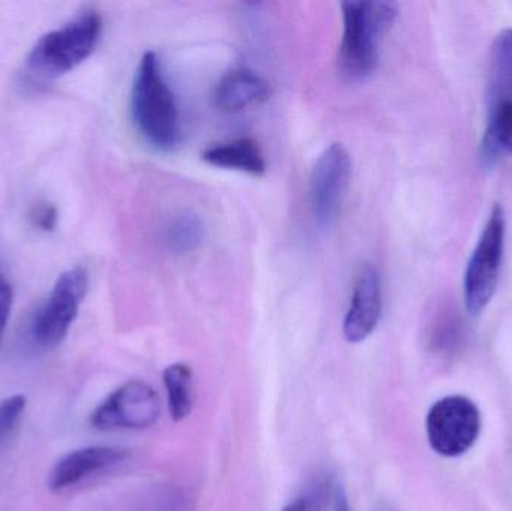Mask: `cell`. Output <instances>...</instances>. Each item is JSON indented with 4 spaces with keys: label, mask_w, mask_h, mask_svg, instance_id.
Here are the masks:
<instances>
[{
    "label": "cell",
    "mask_w": 512,
    "mask_h": 511,
    "mask_svg": "<svg viewBox=\"0 0 512 511\" xmlns=\"http://www.w3.org/2000/svg\"><path fill=\"white\" fill-rule=\"evenodd\" d=\"M268 83L248 68H236L227 72L216 86L213 99L224 113H240L252 105L261 104L268 98Z\"/></svg>",
    "instance_id": "8fae6325"
},
{
    "label": "cell",
    "mask_w": 512,
    "mask_h": 511,
    "mask_svg": "<svg viewBox=\"0 0 512 511\" xmlns=\"http://www.w3.org/2000/svg\"><path fill=\"white\" fill-rule=\"evenodd\" d=\"M204 222L191 210H180L165 221L162 239L173 254H191L200 248L204 239Z\"/></svg>",
    "instance_id": "9a60e30c"
},
{
    "label": "cell",
    "mask_w": 512,
    "mask_h": 511,
    "mask_svg": "<svg viewBox=\"0 0 512 511\" xmlns=\"http://www.w3.org/2000/svg\"><path fill=\"white\" fill-rule=\"evenodd\" d=\"M129 458L122 447L90 446L74 450L54 464L48 476V488L53 492L65 491L93 473L113 467Z\"/></svg>",
    "instance_id": "30bf717a"
},
{
    "label": "cell",
    "mask_w": 512,
    "mask_h": 511,
    "mask_svg": "<svg viewBox=\"0 0 512 511\" xmlns=\"http://www.w3.org/2000/svg\"><path fill=\"white\" fill-rule=\"evenodd\" d=\"M505 239L507 216L504 206L495 204L463 276V300L471 317H480L495 297L501 278Z\"/></svg>",
    "instance_id": "277c9868"
},
{
    "label": "cell",
    "mask_w": 512,
    "mask_h": 511,
    "mask_svg": "<svg viewBox=\"0 0 512 511\" xmlns=\"http://www.w3.org/2000/svg\"><path fill=\"white\" fill-rule=\"evenodd\" d=\"M168 408L174 422H182L192 411V371L185 363H174L164 371Z\"/></svg>",
    "instance_id": "2e32d148"
},
{
    "label": "cell",
    "mask_w": 512,
    "mask_h": 511,
    "mask_svg": "<svg viewBox=\"0 0 512 511\" xmlns=\"http://www.w3.org/2000/svg\"><path fill=\"white\" fill-rule=\"evenodd\" d=\"M161 402L158 393L144 381H129L114 390L90 416L99 431L146 429L158 420Z\"/></svg>",
    "instance_id": "52a82bcc"
},
{
    "label": "cell",
    "mask_w": 512,
    "mask_h": 511,
    "mask_svg": "<svg viewBox=\"0 0 512 511\" xmlns=\"http://www.w3.org/2000/svg\"><path fill=\"white\" fill-rule=\"evenodd\" d=\"M282 511H310V504L306 498H298V500L292 501L288 506L283 507Z\"/></svg>",
    "instance_id": "44dd1931"
},
{
    "label": "cell",
    "mask_w": 512,
    "mask_h": 511,
    "mask_svg": "<svg viewBox=\"0 0 512 511\" xmlns=\"http://www.w3.org/2000/svg\"><path fill=\"white\" fill-rule=\"evenodd\" d=\"M132 119L147 143L162 152L182 143V122L176 96L165 80L155 51L141 57L131 95Z\"/></svg>",
    "instance_id": "6da1fadb"
},
{
    "label": "cell",
    "mask_w": 512,
    "mask_h": 511,
    "mask_svg": "<svg viewBox=\"0 0 512 511\" xmlns=\"http://www.w3.org/2000/svg\"><path fill=\"white\" fill-rule=\"evenodd\" d=\"M343 38L340 68L352 80H363L375 72L379 62V42L390 32L399 15L394 2L342 3Z\"/></svg>",
    "instance_id": "7a4b0ae2"
},
{
    "label": "cell",
    "mask_w": 512,
    "mask_h": 511,
    "mask_svg": "<svg viewBox=\"0 0 512 511\" xmlns=\"http://www.w3.org/2000/svg\"><path fill=\"white\" fill-rule=\"evenodd\" d=\"M382 282L378 270L367 266L355 281L351 303L343 320V335L351 344L366 341L381 321Z\"/></svg>",
    "instance_id": "9c48e42d"
},
{
    "label": "cell",
    "mask_w": 512,
    "mask_h": 511,
    "mask_svg": "<svg viewBox=\"0 0 512 511\" xmlns=\"http://www.w3.org/2000/svg\"><path fill=\"white\" fill-rule=\"evenodd\" d=\"M89 278L83 267L66 270L57 278L47 302L36 312L32 333L42 347H56L68 335L86 297Z\"/></svg>",
    "instance_id": "8992f818"
},
{
    "label": "cell",
    "mask_w": 512,
    "mask_h": 511,
    "mask_svg": "<svg viewBox=\"0 0 512 511\" xmlns=\"http://www.w3.org/2000/svg\"><path fill=\"white\" fill-rule=\"evenodd\" d=\"M489 105L512 99V27L496 35L490 50Z\"/></svg>",
    "instance_id": "5bb4252c"
},
{
    "label": "cell",
    "mask_w": 512,
    "mask_h": 511,
    "mask_svg": "<svg viewBox=\"0 0 512 511\" xmlns=\"http://www.w3.org/2000/svg\"><path fill=\"white\" fill-rule=\"evenodd\" d=\"M33 222L42 231L54 230L57 224L56 207L51 204H42V206L36 207L35 213H33Z\"/></svg>",
    "instance_id": "d6986e66"
},
{
    "label": "cell",
    "mask_w": 512,
    "mask_h": 511,
    "mask_svg": "<svg viewBox=\"0 0 512 511\" xmlns=\"http://www.w3.org/2000/svg\"><path fill=\"white\" fill-rule=\"evenodd\" d=\"M501 153H512V99L489 105L486 131L481 141V161L492 167Z\"/></svg>",
    "instance_id": "4fadbf2b"
},
{
    "label": "cell",
    "mask_w": 512,
    "mask_h": 511,
    "mask_svg": "<svg viewBox=\"0 0 512 511\" xmlns=\"http://www.w3.org/2000/svg\"><path fill=\"white\" fill-rule=\"evenodd\" d=\"M12 297L14 294H12L11 284L0 273V345H2L3 335L8 326L9 315H11Z\"/></svg>",
    "instance_id": "ac0fdd59"
},
{
    "label": "cell",
    "mask_w": 512,
    "mask_h": 511,
    "mask_svg": "<svg viewBox=\"0 0 512 511\" xmlns=\"http://www.w3.org/2000/svg\"><path fill=\"white\" fill-rule=\"evenodd\" d=\"M334 511H351L348 498L342 488H337L334 492Z\"/></svg>",
    "instance_id": "ffe728a7"
},
{
    "label": "cell",
    "mask_w": 512,
    "mask_h": 511,
    "mask_svg": "<svg viewBox=\"0 0 512 511\" xmlns=\"http://www.w3.org/2000/svg\"><path fill=\"white\" fill-rule=\"evenodd\" d=\"M483 417L472 399L450 395L430 407L426 417L427 441L436 455L456 459L480 440Z\"/></svg>",
    "instance_id": "5b68a950"
},
{
    "label": "cell",
    "mask_w": 512,
    "mask_h": 511,
    "mask_svg": "<svg viewBox=\"0 0 512 511\" xmlns=\"http://www.w3.org/2000/svg\"><path fill=\"white\" fill-rule=\"evenodd\" d=\"M102 35V17L84 12L60 29L38 39L26 59V72L32 80L50 81L77 68L95 51Z\"/></svg>",
    "instance_id": "3957f363"
},
{
    "label": "cell",
    "mask_w": 512,
    "mask_h": 511,
    "mask_svg": "<svg viewBox=\"0 0 512 511\" xmlns=\"http://www.w3.org/2000/svg\"><path fill=\"white\" fill-rule=\"evenodd\" d=\"M26 405L27 399L24 395L9 396L0 402V444L14 431L26 410Z\"/></svg>",
    "instance_id": "e0dca14e"
},
{
    "label": "cell",
    "mask_w": 512,
    "mask_h": 511,
    "mask_svg": "<svg viewBox=\"0 0 512 511\" xmlns=\"http://www.w3.org/2000/svg\"><path fill=\"white\" fill-rule=\"evenodd\" d=\"M203 159L215 167L243 171L254 176H262L267 170L264 155L252 138H239L228 143L216 144L203 153Z\"/></svg>",
    "instance_id": "7c38bea8"
},
{
    "label": "cell",
    "mask_w": 512,
    "mask_h": 511,
    "mask_svg": "<svg viewBox=\"0 0 512 511\" xmlns=\"http://www.w3.org/2000/svg\"><path fill=\"white\" fill-rule=\"evenodd\" d=\"M351 171V155L343 144H330L316 159L310 174V207L322 227L336 219L348 191Z\"/></svg>",
    "instance_id": "ba28073f"
}]
</instances>
